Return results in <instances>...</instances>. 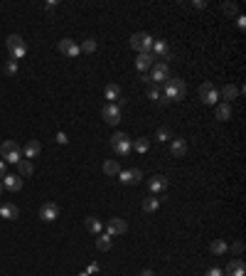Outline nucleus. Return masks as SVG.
<instances>
[{
	"label": "nucleus",
	"mask_w": 246,
	"mask_h": 276,
	"mask_svg": "<svg viewBox=\"0 0 246 276\" xmlns=\"http://www.w3.org/2000/svg\"><path fill=\"white\" fill-rule=\"evenodd\" d=\"M236 96H239V87H234V84H224L219 89V99H224V104H231Z\"/></svg>",
	"instance_id": "aec40b11"
},
{
	"label": "nucleus",
	"mask_w": 246,
	"mask_h": 276,
	"mask_svg": "<svg viewBox=\"0 0 246 276\" xmlns=\"http://www.w3.org/2000/svg\"><path fill=\"white\" fill-rule=\"evenodd\" d=\"M0 217H3V219H18L20 210L13 202H3V205H0Z\"/></svg>",
	"instance_id": "412c9836"
},
{
	"label": "nucleus",
	"mask_w": 246,
	"mask_h": 276,
	"mask_svg": "<svg viewBox=\"0 0 246 276\" xmlns=\"http://www.w3.org/2000/svg\"><path fill=\"white\" fill-rule=\"evenodd\" d=\"M204 276H224V269H217V266H214V269H207Z\"/></svg>",
	"instance_id": "58836bf2"
},
{
	"label": "nucleus",
	"mask_w": 246,
	"mask_h": 276,
	"mask_svg": "<svg viewBox=\"0 0 246 276\" xmlns=\"http://www.w3.org/2000/svg\"><path fill=\"white\" fill-rule=\"evenodd\" d=\"M96 47H99V45H96V40H84V42L79 45V50H82L84 55H91V52H96Z\"/></svg>",
	"instance_id": "473e14b6"
},
{
	"label": "nucleus",
	"mask_w": 246,
	"mask_h": 276,
	"mask_svg": "<svg viewBox=\"0 0 246 276\" xmlns=\"http://www.w3.org/2000/svg\"><path fill=\"white\" fill-rule=\"evenodd\" d=\"M3 72H5V74H8V77H15V74H18V72H20V64H18V62H15V60H8V62H5V64H3Z\"/></svg>",
	"instance_id": "2f4dec72"
},
{
	"label": "nucleus",
	"mask_w": 246,
	"mask_h": 276,
	"mask_svg": "<svg viewBox=\"0 0 246 276\" xmlns=\"http://www.w3.org/2000/svg\"><path fill=\"white\" fill-rule=\"evenodd\" d=\"M3 190H5V187H3V183H0V195H3Z\"/></svg>",
	"instance_id": "a18cd8bd"
},
{
	"label": "nucleus",
	"mask_w": 246,
	"mask_h": 276,
	"mask_svg": "<svg viewBox=\"0 0 246 276\" xmlns=\"http://www.w3.org/2000/svg\"><path fill=\"white\" fill-rule=\"evenodd\" d=\"M111 148H113L116 155L126 158V155L133 151V138H131L128 133H123V131H116V133L111 136Z\"/></svg>",
	"instance_id": "f03ea898"
},
{
	"label": "nucleus",
	"mask_w": 246,
	"mask_h": 276,
	"mask_svg": "<svg viewBox=\"0 0 246 276\" xmlns=\"http://www.w3.org/2000/svg\"><path fill=\"white\" fill-rule=\"evenodd\" d=\"M153 62H155V57H153L150 52H145V55H138V57H136V69H138L140 74H145V72L153 67Z\"/></svg>",
	"instance_id": "a211bd4d"
},
{
	"label": "nucleus",
	"mask_w": 246,
	"mask_h": 276,
	"mask_svg": "<svg viewBox=\"0 0 246 276\" xmlns=\"http://www.w3.org/2000/svg\"><path fill=\"white\" fill-rule=\"evenodd\" d=\"M221 10H224V15H229V18H236V15H239L236 3H224V5H221Z\"/></svg>",
	"instance_id": "72a5a7b5"
},
{
	"label": "nucleus",
	"mask_w": 246,
	"mask_h": 276,
	"mask_svg": "<svg viewBox=\"0 0 246 276\" xmlns=\"http://www.w3.org/2000/svg\"><path fill=\"white\" fill-rule=\"evenodd\" d=\"M15 168H18V175H20V178H27V175H32V173H35V165H32V160H25V158H23V160H20Z\"/></svg>",
	"instance_id": "a878e982"
},
{
	"label": "nucleus",
	"mask_w": 246,
	"mask_h": 276,
	"mask_svg": "<svg viewBox=\"0 0 246 276\" xmlns=\"http://www.w3.org/2000/svg\"><path fill=\"white\" fill-rule=\"evenodd\" d=\"M246 274V264H244V259H231L229 261V266L224 269V276H244Z\"/></svg>",
	"instance_id": "f3484780"
},
{
	"label": "nucleus",
	"mask_w": 246,
	"mask_h": 276,
	"mask_svg": "<svg viewBox=\"0 0 246 276\" xmlns=\"http://www.w3.org/2000/svg\"><path fill=\"white\" fill-rule=\"evenodd\" d=\"M104 96L109 99V104H118V99H121V87H118V84H106Z\"/></svg>",
	"instance_id": "4be33fe9"
},
{
	"label": "nucleus",
	"mask_w": 246,
	"mask_h": 276,
	"mask_svg": "<svg viewBox=\"0 0 246 276\" xmlns=\"http://www.w3.org/2000/svg\"><path fill=\"white\" fill-rule=\"evenodd\" d=\"M170 138H172V131H170L167 126H160L158 133H155V141H158V143H170Z\"/></svg>",
	"instance_id": "cd10ccee"
},
{
	"label": "nucleus",
	"mask_w": 246,
	"mask_h": 276,
	"mask_svg": "<svg viewBox=\"0 0 246 276\" xmlns=\"http://www.w3.org/2000/svg\"><path fill=\"white\" fill-rule=\"evenodd\" d=\"M101 116H104V121L109 123V126H116V123H121V104H106L104 109H101Z\"/></svg>",
	"instance_id": "6e6552de"
},
{
	"label": "nucleus",
	"mask_w": 246,
	"mask_h": 276,
	"mask_svg": "<svg viewBox=\"0 0 246 276\" xmlns=\"http://www.w3.org/2000/svg\"><path fill=\"white\" fill-rule=\"evenodd\" d=\"M167 148H170V155L172 158H182L187 153V141L185 138H170Z\"/></svg>",
	"instance_id": "2eb2a0df"
},
{
	"label": "nucleus",
	"mask_w": 246,
	"mask_h": 276,
	"mask_svg": "<svg viewBox=\"0 0 246 276\" xmlns=\"http://www.w3.org/2000/svg\"><path fill=\"white\" fill-rule=\"evenodd\" d=\"M40 151H42V143L32 138V141H27V143L23 146V158H25V160H35V158L40 155Z\"/></svg>",
	"instance_id": "dca6fc26"
},
{
	"label": "nucleus",
	"mask_w": 246,
	"mask_h": 276,
	"mask_svg": "<svg viewBox=\"0 0 246 276\" xmlns=\"http://www.w3.org/2000/svg\"><path fill=\"white\" fill-rule=\"evenodd\" d=\"M241 251H244V242H234V246H231V254H236V256H239Z\"/></svg>",
	"instance_id": "4c0bfd02"
},
{
	"label": "nucleus",
	"mask_w": 246,
	"mask_h": 276,
	"mask_svg": "<svg viewBox=\"0 0 246 276\" xmlns=\"http://www.w3.org/2000/svg\"><path fill=\"white\" fill-rule=\"evenodd\" d=\"M57 217H59L57 202H45V205L40 207V219H42V222H55Z\"/></svg>",
	"instance_id": "ddd939ff"
},
{
	"label": "nucleus",
	"mask_w": 246,
	"mask_h": 276,
	"mask_svg": "<svg viewBox=\"0 0 246 276\" xmlns=\"http://www.w3.org/2000/svg\"><path fill=\"white\" fill-rule=\"evenodd\" d=\"M131 47H133L138 55H145V52L153 50V37H150L148 32H136V35L131 37Z\"/></svg>",
	"instance_id": "39448f33"
},
{
	"label": "nucleus",
	"mask_w": 246,
	"mask_h": 276,
	"mask_svg": "<svg viewBox=\"0 0 246 276\" xmlns=\"http://www.w3.org/2000/svg\"><path fill=\"white\" fill-rule=\"evenodd\" d=\"M118 180H121L123 185H138V183L143 180V170H140V168H133V170H121V173H118Z\"/></svg>",
	"instance_id": "9b49d317"
},
{
	"label": "nucleus",
	"mask_w": 246,
	"mask_h": 276,
	"mask_svg": "<svg viewBox=\"0 0 246 276\" xmlns=\"http://www.w3.org/2000/svg\"><path fill=\"white\" fill-rule=\"evenodd\" d=\"M167 79H170L167 62H153V67H150V82L153 84H165Z\"/></svg>",
	"instance_id": "0eeeda50"
},
{
	"label": "nucleus",
	"mask_w": 246,
	"mask_h": 276,
	"mask_svg": "<svg viewBox=\"0 0 246 276\" xmlns=\"http://www.w3.org/2000/svg\"><path fill=\"white\" fill-rule=\"evenodd\" d=\"M150 55H153L158 62H165V60L172 57V50L167 47L165 40H153V50H150Z\"/></svg>",
	"instance_id": "1a4fd4ad"
},
{
	"label": "nucleus",
	"mask_w": 246,
	"mask_h": 276,
	"mask_svg": "<svg viewBox=\"0 0 246 276\" xmlns=\"http://www.w3.org/2000/svg\"><path fill=\"white\" fill-rule=\"evenodd\" d=\"M57 5H59V3H57V0H47V3H45V8H47V10H55Z\"/></svg>",
	"instance_id": "79ce46f5"
},
{
	"label": "nucleus",
	"mask_w": 246,
	"mask_h": 276,
	"mask_svg": "<svg viewBox=\"0 0 246 276\" xmlns=\"http://www.w3.org/2000/svg\"><path fill=\"white\" fill-rule=\"evenodd\" d=\"M57 143H59V146H67V143H69V138H67V133H64V131H59V133H57Z\"/></svg>",
	"instance_id": "e433bc0d"
},
{
	"label": "nucleus",
	"mask_w": 246,
	"mask_h": 276,
	"mask_svg": "<svg viewBox=\"0 0 246 276\" xmlns=\"http://www.w3.org/2000/svg\"><path fill=\"white\" fill-rule=\"evenodd\" d=\"M234 20H236V28H239V30H246V18H244V15H236Z\"/></svg>",
	"instance_id": "c9c22d12"
},
{
	"label": "nucleus",
	"mask_w": 246,
	"mask_h": 276,
	"mask_svg": "<svg viewBox=\"0 0 246 276\" xmlns=\"http://www.w3.org/2000/svg\"><path fill=\"white\" fill-rule=\"evenodd\" d=\"M148 148H150V138H136L133 141V151L136 153H148Z\"/></svg>",
	"instance_id": "c85d7f7f"
},
{
	"label": "nucleus",
	"mask_w": 246,
	"mask_h": 276,
	"mask_svg": "<svg viewBox=\"0 0 246 276\" xmlns=\"http://www.w3.org/2000/svg\"><path fill=\"white\" fill-rule=\"evenodd\" d=\"M111 244H113V237H111V234H106V232L96 234V249H99V251H109Z\"/></svg>",
	"instance_id": "b1692460"
},
{
	"label": "nucleus",
	"mask_w": 246,
	"mask_h": 276,
	"mask_svg": "<svg viewBox=\"0 0 246 276\" xmlns=\"http://www.w3.org/2000/svg\"><path fill=\"white\" fill-rule=\"evenodd\" d=\"M138 276H155V274H153V271H150V269H143V271H140V274H138Z\"/></svg>",
	"instance_id": "c03bdc74"
},
{
	"label": "nucleus",
	"mask_w": 246,
	"mask_h": 276,
	"mask_svg": "<svg viewBox=\"0 0 246 276\" xmlns=\"http://www.w3.org/2000/svg\"><path fill=\"white\" fill-rule=\"evenodd\" d=\"M192 8H197V10H204V8H207V3H204V0H194V3H192Z\"/></svg>",
	"instance_id": "a19ab883"
},
{
	"label": "nucleus",
	"mask_w": 246,
	"mask_h": 276,
	"mask_svg": "<svg viewBox=\"0 0 246 276\" xmlns=\"http://www.w3.org/2000/svg\"><path fill=\"white\" fill-rule=\"evenodd\" d=\"M148 190H150L153 195H163V192L167 190V178H165V175H153V178L148 180Z\"/></svg>",
	"instance_id": "4468645a"
},
{
	"label": "nucleus",
	"mask_w": 246,
	"mask_h": 276,
	"mask_svg": "<svg viewBox=\"0 0 246 276\" xmlns=\"http://www.w3.org/2000/svg\"><path fill=\"white\" fill-rule=\"evenodd\" d=\"M86 229L91 232V234H101L104 232V224H101V219H96V217H86Z\"/></svg>",
	"instance_id": "bb28decb"
},
{
	"label": "nucleus",
	"mask_w": 246,
	"mask_h": 276,
	"mask_svg": "<svg viewBox=\"0 0 246 276\" xmlns=\"http://www.w3.org/2000/svg\"><path fill=\"white\" fill-rule=\"evenodd\" d=\"M140 82H143V84H153V82H150V77H148V74H140Z\"/></svg>",
	"instance_id": "37998d69"
},
{
	"label": "nucleus",
	"mask_w": 246,
	"mask_h": 276,
	"mask_svg": "<svg viewBox=\"0 0 246 276\" xmlns=\"http://www.w3.org/2000/svg\"><path fill=\"white\" fill-rule=\"evenodd\" d=\"M163 99L165 101H182L185 99V94H187V84L182 82V79H177V77H170L165 84H163Z\"/></svg>",
	"instance_id": "f257e3e1"
},
{
	"label": "nucleus",
	"mask_w": 246,
	"mask_h": 276,
	"mask_svg": "<svg viewBox=\"0 0 246 276\" xmlns=\"http://www.w3.org/2000/svg\"><path fill=\"white\" fill-rule=\"evenodd\" d=\"M148 99H153V101H160L163 99V94H160V89L155 84H148Z\"/></svg>",
	"instance_id": "f704fd0d"
},
{
	"label": "nucleus",
	"mask_w": 246,
	"mask_h": 276,
	"mask_svg": "<svg viewBox=\"0 0 246 276\" xmlns=\"http://www.w3.org/2000/svg\"><path fill=\"white\" fill-rule=\"evenodd\" d=\"M126 232H128V222H126V219H121V217H111V219H109L106 234L116 237V234H126Z\"/></svg>",
	"instance_id": "f8f14e48"
},
{
	"label": "nucleus",
	"mask_w": 246,
	"mask_h": 276,
	"mask_svg": "<svg viewBox=\"0 0 246 276\" xmlns=\"http://www.w3.org/2000/svg\"><path fill=\"white\" fill-rule=\"evenodd\" d=\"M214 116H217L219 121H229V119H231V104L219 101V104L214 106Z\"/></svg>",
	"instance_id": "5701e85b"
},
{
	"label": "nucleus",
	"mask_w": 246,
	"mask_h": 276,
	"mask_svg": "<svg viewBox=\"0 0 246 276\" xmlns=\"http://www.w3.org/2000/svg\"><path fill=\"white\" fill-rule=\"evenodd\" d=\"M104 173H106V175H111V178H113V175H118V173H121L118 160H106V163H104Z\"/></svg>",
	"instance_id": "c756f323"
},
{
	"label": "nucleus",
	"mask_w": 246,
	"mask_h": 276,
	"mask_svg": "<svg viewBox=\"0 0 246 276\" xmlns=\"http://www.w3.org/2000/svg\"><path fill=\"white\" fill-rule=\"evenodd\" d=\"M0 183H3V187H5V190H10V192L23 190V178H20V175H5Z\"/></svg>",
	"instance_id": "6ab92c4d"
},
{
	"label": "nucleus",
	"mask_w": 246,
	"mask_h": 276,
	"mask_svg": "<svg viewBox=\"0 0 246 276\" xmlns=\"http://www.w3.org/2000/svg\"><path fill=\"white\" fill-rule=\"evenodd\" d=\"M199 99H202V104H207V106H217V104H219V89H217L212 82H204V84L199 87Z\"/></svg>",
	"instance_id": "423d86ee"
},
{
	"label": "nucleus",
	"mask_w": 246,
	"mask_h": 276,
	"mask_svg": "<svg viewBox=\"0 0 246 276\" xmlns=\"http://www.w3.org/2000/svg\"><path fill=\"white\" fill-rule=\"evenodd\" d=\"M5 175H8V163H5V160H0V180H3Z\"/></svg>",
	"instance_id": "ea45409f"
},
{
	"label": "nucleus",
	"mask_w": 246,
	"mask_h": 276,
	"mask_svg": "<svg viewBox=\"0 0 246 276\" xmlns=\"http://www.w3.org/2000/svg\"><path fill=\"white\" fill-rule=\"evenodd\" d=\"M57 52H59V55H64V57H79V55H82L79 42H74V40H59Z\"/></svg>",
	"instance_id": "9d476101"
},
{
	"label": "nucleus",
	"mask_w": 246,
	"mask_h": 276,
	"mask_svg": "<svg viewBox=\"0 0 246 276\" xmlns=\"http://www.w3.org/2000/svg\"><path fill=\"white\" fill-rule=\"evenodd\" d=\"M5 47H8V52H10V60H23L25 55H27V45H25V40L20 37V35H10L8 40H5Z\"/></svg>",
	"instance_id": "20e7f679"
},
{
	"label": "nucleus",
	"mask_w": 246,
	"mask_h": 276,
	"mask_svg": "<svg viewBox=\"0 0 246 276\" xmlns=\"http://www.w3.org/2000/svg\"><path fill=\"white\" fill-rule=\"evenodd\" d=\"M0 160L18 165V163L23 160V148H20L15 141H5L3 146H0Z\"/></svg>",
	"instance_id": "7ed1b4c3"
},
{
	"label": "nucleus",
	"mask_w": 246,
	"mask_h": 276,
	"mask_svg": "<svg viewBox=\"0 0 246 276\" xmlns=\"http://www.w3.org/2000/svg\"><path fill=\"white\" fill-rule=\"evenodd\" d=\"M160 207V197H145L143 200V212H155Z\"/></svg>",
	"instance_id": "7c9ffc66"
},
{
	"label": "nucleus",
	"mask_w": 246,
	"mask_h": 276,
	"mask_svg": "<svg viewBox=\"0 0 246 276\" xmlns=\"http://www.w3.org/2000/svg\"><path fill=\"white\" fill-rule=\"evenodd\" d=\"M209 251H212L214 256H224V254L229 251V244H226L224 239H214V242L209 244Z\"/></svg>",
	"instance_id": "393cba45"
}]
</instances>
